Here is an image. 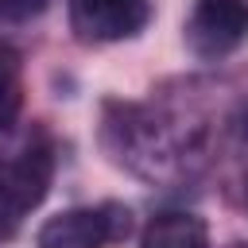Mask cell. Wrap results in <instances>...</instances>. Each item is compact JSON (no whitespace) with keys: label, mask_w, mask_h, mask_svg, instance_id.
Segmentation results:
<instances>
[{"label":"cell","mask_w":248,"mask_h":248,"mask_svg":"<svg viewBox=\"0 0 248 248\" xmlns=\"http://www.w3.org/2000/svg\"><path fill=\"white\" fill-rule=\"evenodd\" d=\"M46 8V0H0V16L4 19H31Z\"/></svg>","instance_id":"obj_7"},{"label":"cell","mask_w":248,"mask_h":248,"mask_svg":"<svg viewBox=\"0 0 248 248\" xmlns=\"http://www.w3.org/2000/svg\"><path fill=\"white\" fill-rule=\"evenodd\" d=\"M232 132L240 143H248V101H240V108L232 112Z\"/></svg>","instance_id":"obj_9"},{"label":"cell","mask_w":248,"mask_h":248,"mask_svg":"<svg viewBox=\"0 0 248 248\" xmlns=\"http://www.w3.org/2000/svg\"><path fill=\"white\" fill-rule=\"evenodd\" d=\"M248 39V0H198L186 19V46L213 62Z\"/></svg>","instance_id":"obj_2"},{"label":"cell","mask_w":248,"mask_h":248,"mask_svg":"<svg viewBox=\"0 0 248 248\" xmlns=\"http://www.w3.org/2000/svg\"><path fill=\"white\" fill-rule=\"evenodd\" d=\"M128 229H132V213L116 202L62 209L43 221V229L35 232V248H105L124 240Z\"/></svg>","instance_id":"obj_1"},{"label":"cell","mask_w":248,"mask_h":248,"mask_svg":"<svg viewBox=\"0 0 248 248\" xmlns=\"http://www.w3.org/2000/svg\"><path fill=\"white\" fill-rule=\"evenodd\" d=\"M16 229H19V213H12V209L0 202V244H4V240H12V236H16Z\"/></svg>","instance_id":"obj_8"},{"label":"cell","mask_w":248,"mask_h":248,"mask_svg":"<svg viewBox=\"0 0 248 248\" xmlns=\"http://www.w3.org/2000/svg\"><path fill=\"white\" fill-rule=\"evenodd\" d=\"M23 108V85H19V62L0 50V132H8L19 120Z\"/></svg>","instance_id":"obj_6"},{"label":"cell","mask_w":248,"mask_h":248,"mask_svg":"<svg viewBox=\"0 0 248 248\" xmlns=\"http://www.w3.org/2000/svg\"><path fill=\"white\" fill-rule=\"evenodd\" d=\"M50 170H54V163H50V147L46 143H27V147H19L12 159H4L0 163V202L12 209V213H27V209H35L43 198H46V190H50Z\"/></svg>","instance_id":"obj_4"},{"label":"cell","mask_w":248,"mask_h":248,"mask_svg":"<svg viewBox=\"0 0 248 248\" xmlns=\"http://www.w3.org/2000/svg\"><path fill=\"white\" fill-rule=\"evenodd\" d=\"M140 248H209V229L198 213L167 209V213H155L147 221Z\"/></svg>","instance_id":"obj_5"},{"label":"cell","mask_w":248,"mask_h":248,"mask_svg":"<svg viewBox=\"0 0 248 248\" xmlns=\"http://www.w3.org/2000/svg\"><path fill=\"white\" fill-rule=\"evenodd\" d=\"M229 248H248V244H229Z\"/></svg>","instance_id":"obj_10"},{"label":"cell","mask_w":248,"mask_h":248,"mask_svg":"<svg viewBox=\"0 0 248 248\" xmlns=\"http://www.w3.org/2000/svg\"><path fill=\"white\" fill-rule=\"evenodd\" d=\"M151 16V0H70V27L81 43L132 39Z\"/></svg>","instance_id":"obj_3"}]
</instances>
